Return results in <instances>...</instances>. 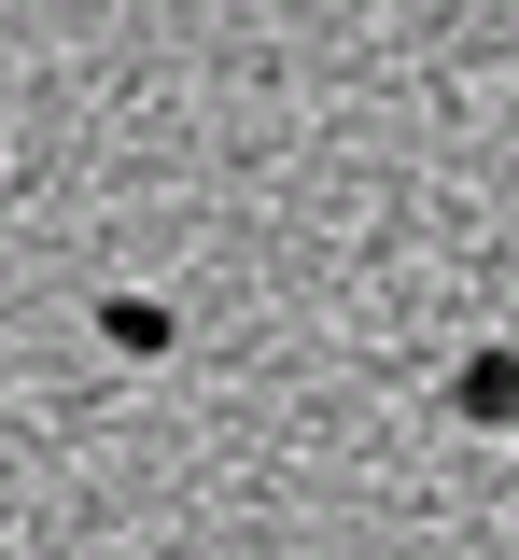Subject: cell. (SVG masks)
Masks as SVG:
<instances>
[{
  "label": "cell",
  "instance_id": "cell-1",
  "mask_svg": "<svg viewBox=\"0 0 519 560\" xmlns=\"http://www.w3.org/2000/svg\"><path fill=\"white\" fill-rule=\"evenodd\" d=\"M449 407L477 420V434H506V420H519V350H477V364L449 378Z\"/></svg>",
  "mask_w": 519,
  "mask_h": 560
},
{
  "label": "cell",
  "instance_id": "cell-2",
  "mask_svg": "<svg viewBox=\"0 0 519 560\" xmlns=\"http://www.w3.org/2000/svg\"><path fill=\"white\" fill-rule=\"evenodd\" d=\"M99 323H113V350H169V308H141V294H113Z\"/></svg>",
  "mask_w": 519,
  "mask_h": 560
}]
</instances>
